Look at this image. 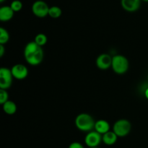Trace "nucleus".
Segmentation results:
<instances>
[{
    "mask_svg": "<svg viewBox=\"0 0 148 148\" xmlns=\"http://www.w3.org/2000/svg\"><path fill=\"white\" fill-rule=\"evenodd\" d=\"M102 142V135L96 131H91L86 134L85 143L88 148L98 147Z\"/></svg>",
    "mask_w": 148,
    "mask_h": 148,
    "instance_id": "obj_7",
    "label": "nucleus"
},
{
    "mask_svg": "<svg viewBox=\"0 0 148 148\" xmlns=\"http://www.w3.org/2000/svg\"><path fill=\"white\" fill-rule=\"evenodd\" d=\"M49 8L46 2L42 0L36 1L32 5V12L35 16L40 18H43L49 15Z\"/></svg>",
    "mask_w": 148,
    "mask_h": 148,
    "instance_id": "obj_6",
    "label": "nucleus"
},
{
    "mask_svg": "<svg viewBox=\"0 0 148 148\" xmlns=\"http://www.w3.org/2000/svg\"><path fill=\"white\" fill-rule=\"evenodd\" d=\"M68 148H85L83 147L81 143H78V142H74V143H72L69 145V147Z\"/></svg>",
    "mask_w": 148,
    "mask_h": 148,
    "instance_id": "obj_20",
    "label": "nucleus"
},
{
    "mask_svg": "<svg viewBox=\"0 0 148 148\" xmlns=\"http://www.w3.org/2000/svg\"><path fill=\"white\" fill-rule=\"evenodd\" d=\"M89 148H99V147H89Z\"/></svg>",
    "mask_w": 148,
    "mask_h": 148,
    "instance_id": "obj_25",
    "label": "nucleus"
},
{
    "mask_svg": "<svg viewBox=\"0 0 148 148\" xmlns=\"http://www.w3.org/2000/svg\"><path fill=\"white\" fill-rule=\"evenodd\" d=\"M111 68L115 73L124 75L129 69V61L123 55H115L112 57Z\"/></svg>",
    "mask_w": 148,
    "mask_h": 148,
    "instance_id": "obj_3",
    "label": "nucleus"
},
{
    "mask_svg": "<svg viewBox=\"0 0 148 148\" xmlns=\"http://www.w3.org/2000/svg\"><path fill=\"white\" fill-rule=\"evenodd\" d=\"M14 12L12 10L10 6H4L0 8V20L7 22L11 20L14 16Z\"/></svg>",
    "mask_w": 148,
    "mask_h": 148,
    "instance_id": "obj_12",
    "label": "nucleus"
},
{
    "mask_svg": "<svg viewBox=\"0 0 148 148\" xmlns=\"http://www.w3.org/2000/svg\"><path fill=\"white\" fill-rule=\"evenodd\" d=\"M48 38L43 33H38V35H36V36L35 37L34 41L37 43L38 46H43L46 43H47Z\"/></svg>",
    "mask_w": 148,
    "mask_h": 148,
    "instance_id": "obj_17",
    "label": "nucleus"
},
{
    "mask_svg": "<svg viewBox=\"0 0 148 148\" xmlns=\"http://www.w3.org/2000/svg\"><path fill=\"white\" fill-rule=\"evenodd\" d=\"M5 1V0H0V2H1V3H2L3 1Z\"/></svg>",
    "mask_w": 148,
    "mask_h": 148,
    "instance_id": "obj_23",
    "label": "nucleus"
},
{
    "mask_svg": "<svg viewBox=\"0 0 148 148\" xmlns=\"http://www.w3.org/2000/svg\"><path fill=\"white\" fill-rule=\"evenodd\" d=\"M24 56L29 64L37 66L41 63L43 59V49L35 41L29 42L25 47Z\"/></svg>",
    "mask_w": 148,
    "mask_h": 148,
    "instance_id": "obj_1",
    "label": "nucleus"
},
{
    "mask_svg": "<svg viewBox=\"0 0 148 148\" xmlns=\"http://www.w3.org/2000/svg\"><path fill=\"white\" fill-rule=\"evenodd\" d=\"M4 51H5V49H4V45L0 44V56H1V57H2V56H4Z\"/></svg>",
    "mask_w": 148,
    "mask_h": 148,
    "instance_id": "obj_21",
    "label": "nucleus"
},
{
    "mask_svg": "<svg viewBox=\"0 0 148 148\" xmlns=\"http://www.w3.org/2000/svg\"><path fill=\"white\" fill-rule=\"evenodd\" d=\"M75 122L77 128L82 132H90L95 128V120L92 116L86 113H82L77 116Z\"/></svg>",
    "mask_w": 148,
    "mask_h": 148,
    "instance_id": "obj_2",
    "label": "nucleus"
},
{
    "mask_svg": "<svg viewBox=\"0 0 148 148\" xmlns=\"http://www.w3.org/2000/svg\"><path fill=\"white\" fill-rule=\"evenodd\" d=\"M9 98V95L7 92V90L0 89V104L3 105L4 103L7 102Z\"/></svg>",
    "mask_w": 148,
    "mask_h": 148,
    "instance_id": "obj_19",
    "label": "nucleus"
},
{
    "mask_svg": "<svg viewBox=\"0 0 148 148\" xmlns=\"http://www.w3.org/2000/svg\"><path fill=\"white\" fill-rule=\"evenodd\" d=\"M141 0H121V4L124 10L129 12H134L139 10Z\"/></svg>",
    "mask_w": 148,
    "mask_h": 148,
    "instance_id": "obj_10",
    "label": "nucleus"
},
{
    "mask_svg": "<svg viewBox=\"0 0 148 148\" xmlns=\"http://www.w3.org/2000/svg\"><path fill=\"white\" fill-rule=\"evenodd\" d=\"M95 131L103 135L104 134L110 131V124L107 121L103 119H100L95 121Z\"/></svg>",
    "mask_w": 148,
    "mask_h": 148,
    "instance_id": "obj_11",
    "label": "nucleus"
},
{
    "mask_svg": "<svg viewBox=\"0 0 148 148\" xmlns=\"http://www.w3.org/2000/svg\"><path fill=\"white\" fill-rule=\"evenodd\" d=\"M9 39H10V35L8 31L4 27H0V44H5L8 42Z\"/></svg>",
    "mask_w": 148,
    "mask_h": 148,
    "instance_id": "obj_16",
    "label": "nucleus"
},
{
    "mask_svg": "<svg viewBox=\"0 0 148 148\" xmlns=\"http://www.w3.org/2000/svg\"><path fill=\"white\" fill-rule=\"evenodd\" d=\"M10 7L12 10L16 12H19L22 10L23 8V3L20 1V0H14L12 1L11 4H10Z\"/></svg>",
    "mask_w": 148,
    "mask_h": 148,
    "instance_id": "obj_18",
    "label": "nucleus"
},
{
    "mask_svg": "<svg viewBox=\"0 0 148 148\" xmlns=\"http://www.w3.org/2000/svg\"><path fill=\"white\" fill-rule=\"evenodd\" d=\"M13 77L17 79H24L28 75V69L25 65L22 64H17L11 69Z\"/></svg>",
    "mask_w": 148,
    "mask_h": 148,
    "instance_id": "obj_9",
    "label": "nucleus"
},
{
    "mask_svg": "<svg viewBox=\"0 0 148 148\" xmlns=\"http://www.w3.org/2000/svg\"><path fill=\"white\" fill-rule=\"evenodd\" d=\"M62 11L61 10L60 7H57V6H52L49 8V15L50 16L51 18L56 19L60 17V16L62 15Z\"/></svg>",
    "mask_w": 148,
    "mask_h": 148,
    "instance_id": "obj_15",
    "label": "nucleus"
},
{
    "mask_svg": "<svg viewBox=\"0 0 148 148\" xmlns=\"http://www.w3.org/2000/svg\"><path fill=\"white\" fill-rule=\"evenodd\" d=\"M143 1H146V2H148V0H143Z\"/></svg>",
    "mask_w": 148,
    "mask_h": 148,
    "instance_id": "obj_24",
    "label": "nucleus"
},
{
    "mask_svg": "<svg viewBox=\"0 0 148 148\" xmlns=\"http://www.w3.org/2000/svg\"><path fill=\"white\" fill-rule=\"evenodd\" d=\"M3 111L8 115H13L17 111V105L12 101H7L2 105Z\"/></svg>",
    "mask_w": 148,
    "mask_h": 148,
    "instance_id": "obj_14",
    "label": "nucleus"
},
{
    "mask_svg": "<svg viewBox=\"0 0 148 148\" xmlns=\"http://www.w3.org/2000/svg\"><path fill=\"white\" fill-rule=\"evenodd\" d=\"M118 140V136L113 131H109L102 135V141L106 145H113Z\"/></svg>",
    "mask_w": 148,
    "mask_h": 148,
    "instance_id": "obj_13",
    "label": "nucleus"
},
{
    "mask_svg": "<svg viewBox=\"0 0 148 148\" xmlns=\"http://www.w3.org/2000/svg\"><path fill=\"white\" fill-rule=\"evenodd\" d=\"M145 95L146 98L148 100V88L145 90Z\"/></svg>",
    "mask_w": 148,
    "mask_h": 148,
    "instance_id": "obj_22",
    "label": "nucleus"
},
{
    "mask_svg": "<svg viewBox=\"0 0 148 148\" xmlns=\"http://www.w3.org/2000/svg\"><path fill=\"white\" fill-rule=\"evenodd\" d=\"M96 66L101 70H106L109 69L112 64V57L107 53H102L96 59Z\"/></svg>",
    "mask_w": 148,
    "mask_h": 148,
    "instance_id": "obj_8",
    "label": "nucleus"
},
{
    "mask_svg": "<svg viewBox=\"0 0 148 148\" xmlns=\"http://www.w3.org/2000/svg\"><path fill=\"white\" fill-rule=\"evenodd\" d=\"M132 125L130 121L124 119L117 120L113 127V132L118 136V137H126L131 131Z\"/></svg>",
    "mask_w": 148,
    "mask_h": 148,
    "instance_id": "obj_4",
    "label": "nucleus"
},
{
    "mask_svg": "<svg viewBox=\"0 0 148 148\" xmlns=\"http://www.w3.org/2000/svg\"><path fill=\"white\" fill-rule=\"evenodd\" d=\"M13 76L11 69L6 67L0 69V89L7 90L12 84Z\"/></svg>",
    "mask_w": 148,
    "mask_h": 148,
    "instance_id": "obj_5",
    "label": "nucleus"
}]
</instances>
